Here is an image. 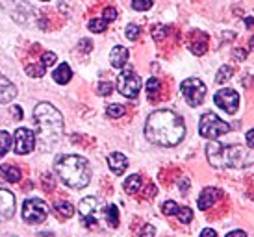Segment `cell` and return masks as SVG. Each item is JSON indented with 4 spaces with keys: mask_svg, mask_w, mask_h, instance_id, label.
Listing matches in <instances>:
<instances>
[{
    "mask_svg": "<svg viewBox=\"0 0 254 237\" xmlns=\"http://www.w3.org/2000/svg\"><path fill=\"white\" fill-rule=\"evenodd\" d=\"M184 135V118L171 110H158L150 113L145 122V137L158 147H177Z\"/></svg>",
    "mask_w": 254,
    "mask_h": 237,
    "instance_id": "cell-1",
    "label": "cell"
},
{
    "mask_svg": "<svg viewBox=\"0 0 254 237\" xmlns=\"http://www.w3.org/2000/svg\"><path fill=\"white\" fill-rule=\"evenodd\" d=\"M36 118V145L43 152H49L58 145L64 133V117L49 102H39L34 110Z\"/></svg>",
    "mask_w": 254,
    "mask_h": 237,
    "instance_id": "cell-2",
    "label": "cell"
},
{
    "mask_svg": "<svg viewBox=\"0 0 254 237\" xmlns=\"http://www.w3.org/2000/svg\"><path fill=\"white\" fill-rule=\"evenodd\" d=\"M56 175L71 189H84L91 181V167L89 161L76 154H62L54 163Z\"/></svg>",
    "mask_w": 254,
    "mask_h": 237,
    "instance_id": "cell-3",
    "label": "cell"
},
{
    "mask_svg": "<svg viewBox=\"0 0 254 237\" xmlns=\"http://www.w3.org/2000/svg\"><path fill=\"white\" fill-rule=\"evenodd\" d=\"M206 156L208 161L217 169H238L251 163L249 152L241 145H221L217 141H212L206 145Z\"/></svg>",
    "mask_w": 254,
    "mask_h": 237,
    "instance_id": "cell-4",
    "label": "cell"
},
{
    "mask_svg": "<svg viewBox=\"0 0 254 237\" xmlns=\"http://www.w3.org/2000/svg\"><path fill=\"white\" fill-rule=\"evenodd\" d=\"M230 132V124L219 118L215 113H204L198 120V133L206 139H217L219 135Z\"/></svg>",
    "mask_w": 254,
    "mask_h": 237,
    "instance_id": "cell-5",
    "label": "cell"
},
{
    "mask_svg": "<svg viewBox=\"0 0 254 237\" xmlns=\"http://www.w3.org/2000/svg\"><path fill=\"white\" fill-rule=\"evenodd\" d=\"M180 91H182L186 102H188L191 108L200 106L206 97V85L202 84V80H198V78H186L182 84H180Z\"/></svg>",
    "mask_w": 254,
    "mask_h": 237,
    "instance_id": "cell-6",
    "label": "cell"
},
{
    "mask_svg": "<svg viewBox=\"0 0 254 237\" xmlns=\"http://www.w3.org/2000/svg\"><path fill=\"white\" fill-rule=\"evenodd\" d=\"M49 217V206L41 198H28L22 204V219L28 224H41Z\"/></svg>",
    "mask_w": 254,
    "mask_h": 237,
    "instance_id": "cell-7",
    "label": "cell"
},
{
    "mask_svg": "<svg viewBox=\"0 0 254 237\" xmlns=\"http://www.w3.org/2000/svg\"><path fill=\"white\" fill-rule=\"evenodd\" d=\"M141 89V78L135 74L132 69H125L117 78V91L123 97L135 98Z\"/></svg>",
    "mask_w": 254,
    "mask_h": 237,
    "instance_id": "cell-8",
    "label": "cell"
},
{
    "mask_svg": "<svg viewBox=\"0 0 254 237\" xmlns=\"http://www.w3.org/2000/svg\"><path fill=\"white\" fill-rule=\"evenodd\" d=\"M36 148V133L28 128H17L13 133V150L19 156H26Z\"/></svg>",
    "mask_w": 254,
    "mask_h": 237,
    "instance_id": "cell-9",
    "label": "cell"
},
{
    "mask_svg": "<svg viewBox=\"0 0 254 237\" xmlns=\"http://www.w3.org/2000/svg\"><path fill=\"white\" fill-rule=\"evenodd\" d=\"M213 102H215V106L221 108L223 112L234 115V113L238 112V108H240V95L234 89H230V87H225V89H221L215 93Z\"/></svg>",
    "mask_w": 254,
    "mask_h": 237,
    "instance_id": "cell-10",
    "label": "cell"
},
{
    "mask_svg": "<svg viewBox=\"0 0 254 237\" xmlns=\"http://www.w3.org/2000/svg\"><path fill=\"white\" fill-rule=\"evenodd\" d=\"M100 209V200L95 196H85L78 204V213L82 217V224L95 226L97 224V211Z\"/></svg>",
    "mask_w": 254,
    "mask_h": 237,
    "instance_id": "cell-11",
    "label": "cell"
},
{
    "mask_svg": "<svg viewBox=\"0 0 254 237\" xmlns=\"http://www.w3.org/2000/svg\"><path fill=\"white\" fill-rule=\"evenodd\" d=\"M15 213V195L7 189H0V223L9 221Z\"/></svg>",
    "mask_w": 254,
    "mask_h": 237,
    "instance_id": "cell-12",
    "label": "cell"
},
{
    "mask_svg": "<svg viewBox=\"0 0 254 237\" xmlns=\"http://www.w3.org/2000/svg\"><path fill=\"white\" fill-rule=\"evenodd\" d=\"M17 97V87L0 72V104H7Z\"/></svg>",
    "mask_w": 254,
    "mask_h": 237,
    "instance_id": "cell-13",
    "label": "cell"
},
{
    "mask_svg": "<svg viewBox=\"0 0 254 237\" xmlns=\"http://www.w3.org/2000/svg\"><path fill=\"white\" fill-rule=\"evenodd\" d=\"M221 196V191L219 189H215V187H206L202 193H200V196H198V202H197V206H198V209H208V208H212L213 204L217 202V198Z\"/></svg>",
    "mask_w": 254,
    "mask_h": 237,
    "instance_id": "cell-14",
    "label": "cell"
},
{
    "mask_svg": "<svg viewBox=\"0 0 254 237\" xmlns=\"http://www.w3.org/2000/svg\"><path fill=\"white\" fill-rule=\"evenodd\" d=\"M108 165H110L113 175H117V176L123 175L128 167L127 156H125V154H121V152H112L110 156H108Z\"/></svg>",
    "mask_w": 254,
    "mask_h": 237,
    "instance_id": "cell-15",
    "label": "cell"
},
{
    "mask_svg": "<svg viewBox=\"0 0 254 237\" xmlns=\"http://www.w3.org/2000/svg\"><path fill=\"white\" fill-rule=\"evenodd\" d=\"M127 61H128V50L125 47H121V45L113 47L112 52H110V63H112L113 67L115 69H123L127 65Z\"/></svg>",
    "mask_w": 254,
    "mask_h": 237,
    "instance_id": "cell-16",
    "label": "cell"
},
{
    "mask_svg": "<svg viewBox=\"0 0 254 237\" xmlns=\"http://www.w3.org/2000/svg\"><path fill=\"white\" fill-rule=\"evenodd\" d=\"M52 78H54V82H56V84H62V85L69 84V82H71V78H72L71 67H69L67 63H60V67L54 70Z\"/></svg>",
    "mask_w": 254,
    "mask_h": 237,
    "instance_id": "cell-17",
    "label": "cell"
},
{
    "mask_svg": "<svg viewBox=\"0 0 254 237\" xmlns=\"http://www.w3.org/2000/svg\"><path fill=\"white\" fill-rule=\"evenodd\" d=\"M0 173H2V178L9 181V183H17V181L21 180V171L15 165H2Z\"/></svg>",
    "mask_w": 254,
    "mask_h": 237,
    "instance_id": "cell-18",
    "label": "cell"
},
{
    "mask_svg": "<svg viewBox=\"0 0 254 237\" xmlns=\"http://www.w3.org/2000/svg\"><path fill=\"white\" fill-rule=\"evenodd\" d=\"M139 189H141V176L139 175H132L125 180V191L128 195H135Z\"/></svg>",
    "mask_w": 254,
    "mask_h": 237,
    "instance_id": "cell-19",
    "label": "cell"
},
{
    "mask_svg": "<svg viewBox=\"0 0 254 237\" xmlns=\"http://www.w3.org/2000/svg\"><path fill=\"white\" fill-rule=\"evenodd\" d=\"M54 209H56V213L62 219H69V217L74 215V208H72L71 202H58L56 206H54Z\"/></svg>",
    "mask_w": 254,
    "mask_h": 237,
    "instance_id": "cell-20",
    "label": "cell"
},
{
    "mask_svg": "<svg viewBox=\"0 0 254 237\" xmlns=\"http://www.w3.org/2000/svg\"><path fill=\"white\" fill-rule=\"evenodd\" d=\"M9 148H11V135L4 130H0V158H4Z\"/></svg>",
    "mask_w": 254,
    "mask_h": 237,
    "instance_id": "cell-21",
    "label": "cell"
},
{
    "mask_svg": "<svg viewBox=\"0 0 254 237\" xmlns=\"http://www.w3.org/2000/svg\"><path fill=\"white\" fill-rule=\"evenodd\" d=\"M106 221H108V224L110 226H119V209L115 208V206H108L106 208Z\"/></svg>",
    "mask_w": 254,
    "mask_h": 237,
    "instance_id": "cell-22",
    "label": "cell"
},
{
    "mask_svg": "<svg viewBox=\"0 0 254 237\" xmlns=\"http://www.w3.org/2000/svg\"><path fill=\"white\" fill-rule=\"evenodd\" d=\"M232 74H234L232 67H228V65H223V67L219 69L217 76H215V82H217V84H225L226 80H230V78H232Z\"/></svg>",
    "mask_w": 254,
    "mask_h": 237,
    "instance_id": "cell-23",
    "label": "cell"
},
{
    "mask_svg": "<svg viewBox=\"0 0 254 237\" xmlns=\"http://www.w3.org/2000/svg\"><path fill=\"white\" fill-rule=\"evenodd\" d=\"M87 28L91 30L93 34H102L108 28V22L104 19H91L89 24H87Z\"/></svg>",
    "mask_w": 254,
    "mask_h": 237,
    "instance_id": "cell-24",
    "label": "cell"
},
{
    "mask_svg": "<svg viewBox=\"0 0 254 237\" xmlns=\"http://www.w3.org/2000/svg\"><path fill=\"white\" fill-rule=\"evenodd\" d=\"M26 74L32 78H41L45 74V67H43L41 63H32V65H26Z\"/></svg>",
    "mask_w": 254,
    "mask_h": 237,
    "instance_id": "cell-25",
    "label": "cell"
},
{
    "mask_svg": "<svg viewBox=\"0 0 254 237\" xmlns=\"http://www.w3.org/2000/svg\"><path fill=\"white\" fill-rule=\"evenodd\" d=\"M106 113H108V117L119 118V117H123V115H125V106H121V104L108 106V108H106Z\"/></svg>",
    "mask_w": 254,
    "mask_h": 237,
    "instance_id": "cell-26",
    "label": "cell"
},
{
    "mask_svg": "<svg viewBox=\"0 0 254 237\" xmlns=\"http://www.w3.org/2000/svg\"><path fill=\"white\" fill-rule=\"evenodd\" d=\"M177 215L182 224H190L193 221V211H191V208H180Z\"/></svg>",
    "mask_w": 254,
    "mask_h": 237,
    "instance_id": "cell-27",
    "label": "cell"
},
{
    "mask_svg": "<svg viewBox=\"0 0 254 237\" xmlns=\"http://www.w3.org/2000/svg\"><path fill=\"white\" fill-rule=\"evenodd\" d=\"M147 93L150 98L160 93V80H158V78H150L147 82Z\"/></svg>",
    "mask_w": 254,
    "mask_h": 237,
    "instance_id": "cell-28",
    "label": "cell"
},
{
    "mask_svg": "<svg viewBox=\"0 0 254 237\" xmlns=\"http://www.w3.org/2000/svg\"><path fill=\"white\" fill-rule=\"evenodd\" d=\"M162 209L165 215H177L180 208H178V204L175 202V200H167V202H163Z\"/></svg>",
    "mask_w": 254,
    "mask_h": 237,
    "instance_id": "cell-29",
    "label": "cell"
},
{
    "mask_svg": "<svg viewBox=\"0 0 254 237\" xmlns=\"http://www.w3.org/2000/svg\"><path fill=\"white\" fill-rule=\"evenodd\" d=\"M132 7L137 11H147L152 7V0H132Z\"/></svg>",
    "mask_w": 254,
    "mask_h": 237,
    "instance_id": "cell-30",
    "label": "cell"
},
{
    "mask_svg": "<svg viewBox=\"0 0 254 237\" xmlns=\"http://www.w3.org/2000/svg\"><path fill=\"white\" fill-rule=\"evenodd\" d=\"M139 34H141V28L137 24H128L127 26V37L130 41H135L139 37Z\"/></svg>",
    "mask_w": 254,
    "mask_h": 237,
    "instance_id": "cell-31",
    "label": "cell"
},
{
    "mask_svg": "<svg viewBox=\"0 0 254 237\" xmlns=\"http://www.w3.org/2000/svg\"><path fill=\"white\" fill-rule=\"evenodd\" d=\"M56 63V54L54 52H45L41 58V65L47 69V67H50V65H54Z\"/></svg>",
    "mask_w": 254,
    "mask_h": 237,
    "instance_id": "cell-32",
    "label": "cell"
},
{
    "mask_svg": "<svg viewBox=\"0 0 254 237\" xmlns=\"http://www.w3.org/2000/svg\"><path fill=\"white\" fill-rule=\"evenodd\" d=\"M112 91H113V84H110V82H100L99 84V93L102 95V97L112 95Z\"/></svg>",
    "mask_w": 254,
    "mask_h": 237,
    "instance_id": "cell-33",
    "label": "cell"
},
{
    "mask_svg": "<svg viewBox=\"0 0 254 237\" xmlns=\"http://www.w3.org/2000/svg\"><path fill=\"white\" fill-rule=\"evenodd\" d=\"M167 34V28L165 26H162V24H158V26H154L152 28V37H154L156 41H160V39H163V35Z\"/></svg>",
    "mask_w": 254,
    "mask_h": 237,
    "instance_id": "cell-34",
    "label": "cell"
},
{
    "mask_svg": "<svg viewBox=\"0 0 254 237\" xmlns=\"http://www.w3.org/2000/svg\"><path fill=\"white\" fill-rule=\"evenodd\" d=\"M106 22H112V21H115L117 19V9L115 7H106L104 9V17H102Z\"/></svg>",
    "mask_w": 254,
    "mask_h": 237,
    "instance_id": "cell-35",
    "label": "cell"
},
{
    "mask_svg": "<svg viewBox=\"0 0 254 237\" xmlns=\"http://www.w3.org/2000/svg\"><path fill=\"white\" fill-rule=\"evenodd\" d=\"M154 234H156L154 226L152 224H145L143 230L139 232V237H154Z\"/></svg>",
    "mask_w": 254,
    "mask_h": 237,
    "instance_id": "cell-36",
    "label": "cell"
},
{
    "mask_svg": "<svg viewBox=\"0 0 254 237\" xmlns=\"http://www.w3.org/2000/svg\"><path fill=\"white\" fill-rule=\"evenodd\" d=\"M78 47H80V50H84V52H89V50L93 49V43L89 41V39H82Z\"/></svg>",
    "mask_w": 254,
    "mask_h": 237,
    "instance_id": "cell-37",
    "label": "cell"
},
{
    "mask_svg": "<svg viewBox=\"0 0 254 237\" xmlns=\"http://www.w3.org/2000/svg\"><path fill=\"white\" fill-rule=\"evenodd\" d=\"M200 237H217V234L212 228H204V230L200 232Z\"/></svg>",
    "mask_w": 254,
    "mask_h": 237,
    "instance_id": "cell-38",
    "label": "cell"
},
{
    "mask_svg": "<svg viewBox=\"0 0 254 237\" xmlns=\"http://www.w3.org/2000/svg\"><path fill=\"white\" fill-rule=\"evenodd\" d=\"M234 58H236V59H245V58H247V52H245V50L236 49L234 50Z\"/></svg>",
    "mask_w": 254,
    "mask_h": 237,
    "instance_id": "cell-39",
    "label": "cell"
},
{
    "mask_svg": "<svg viewBox=\"0 0 254 237\" xmlns=\"http://www.w3.org/2000/svg\"><path fill=\"white\" fill-rule=\"evenodd\" d=\"M247 145L254 148V130H249L247 132Z\"/></svg>",
    "mask_w": 254,
    "mask_h": 237,
    "instance_id": "cell-40",
    "label": "cell"
},
{
    "mask_svg": "<svg viewBox=\"0 0 254 237\" xmlns=\"http://www.w3.org/2000/svg\"><path fill=\"white\" fill-rule=\"evenodd\" d=\"M226 237H247V234H245V232H241V230H234V232H230Z\"/></svg>",
    "mask_w": 254,
    "mask_h": 237,
    "instance_id": "cell-41",
    "label": "cell"
},
{
    "mask_svg": "<svg viewBox=\"0 0 254 237\" xmlns=\"http://www.w3.org/2000/svg\"><path fill=\"white\" fill-rule=\"evenodd\" d=\"M13 113H15V118H17V120H21V118H22V110L19 108V106H13Z\"/></svg>",
    "mask_w": 254,
    "mask_h": 237,
    "instance_id": "cell-42",
    "label": "cell"
},
{
    "mask_svg": "<svg viewBox=\"0 0 254 237\" xmlns=\"http://www.w3.org/2000/svg\"><path fill=\"white\" fill-rule=\"evenodd\" d=\"M37 237H52V234H39Z\"/></svg>",
    "mask_w": 254,
    "mask_h": 237,
    "instance_id": "cell-43",
    "label": "cell"
},
{
    "mask_svg": "<svg viewBox=\"0 0 254 237\" xmlns=\"http://www.w3.org/2000/svg\"><path fill=\"white\" fill-rule=\"evenodd\" d=\"M251 50H254V35L251 37Z\"/></svg>",
    "mask_w": 254,
    "mask_h": 237,
    "instance_id": "cell-44",
    "label": "cell"
},
{
    "mask_svg": "<svg viewBox=\"0 0 254 237\" xmlns=\"http://www.w3.org/2000/svg\"><path fill=\"white\" fill-rule=\"evenodd\" d=\"M41 2H49V0H41Z\"/></svg>",
    "mask_w": 254,
    "mask_h": 237,
    "instance_id": "cell-45",
    "label": "cell"
}]
</instances>
